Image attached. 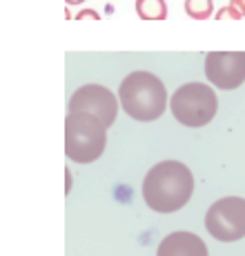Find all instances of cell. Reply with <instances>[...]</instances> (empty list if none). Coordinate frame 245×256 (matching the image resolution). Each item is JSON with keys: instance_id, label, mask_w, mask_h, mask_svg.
<instances>
[{"instance_id": "1", "label": "cell", "mask_w": 245, "mask_h": 256, "mask_svg": "<svg viewBox=\"0 0 245 256\" xmlns=\"http://www.w3.org/2000/svg\"><path fill=\"white\" fill-rule=\"evenodd\" d=\"M194 194V174L180 160H160L143 178V198L158 214H172L188 205Z\"/></svg>"}, {"instance_id": "2", "label": "cell", "mask_w": 245, "mask_h": 256, "mask_svg": "<svg viewBox=\"0 0 245 256\" xmlns=\"http://www.w3.org/2000/svg\"><path fill=\"white\" fill-rule=\"evenodd\" d=\"M168 90L163 80L152 72H132L118 87V105L130 118L138 122L158 120L168 110Z\"/></svg>"}, {"instance_id": "3", "label": "cell", "mask_w": 245, "mask_h": 256, "mask_svg": "<svg viewBox=\"0 0 245 256\" xmlns=\"http://www.w3.org/2000/svg\"><path fill=\"white\" fill-rule=\"evenodd\" d=\"M107 147V127L85 112H67L65 154L74 163H94Z\"/></svg>"}, {"instance_id": "4", "label": "cell", "mask_w": 245, "mask_h": 256, "mask_svg": "<svg viewBox=\"0 0 245 256\" xmlns=\"http://www.w3.org/2000/svg\"><path fill=\"white\" fill-rule=\"evenodd\" d=\"M172 116L185 127H205L218 112L216 92L205 82H185L170 96Z\"/></svg>"}, {"instance_id": "5", "label": "cell", "mask_w": 245, "mask_h": 256, "mask_svg": "<svg viewBox=\"0 0 245 256\" xmlns=\"http://www.w3.org/2000/svg\"><path fill=\"white\" fill-rule=\"evenodd\" d=\"M205 230L220 243H234L245 236V198L225 196L210 205L205 214Z\"/></svg>"}, {"instance_id": "6", "label": "cell", "mask_w": 245, "mask_h": 256, "mask_svg": "<svg viewBox=\"0 0 245 256\" xmlns=\"http://www.w3.org/2000/svg\"><path fill=\"white\" fill-rule=\"evenodd\" d=\"M118 107V96L107 90L105 85H96V82L78 87L70 98V112H85V114L98 118L107 130L114 125Z\"/></svg>"}, {"instance_id": "7", "label": "cell", "mask_w": 245, "mask_h": 256, "mask_svg": "<svg viewBox=\"0 0 245 256\" xmlns=\"http://www.w3.org/2000/svg\"><path fill=\"white\" fill-rule=\"evenodd\" d=\"M205 78L216 90L232 92L245 82V52L205 54Z\"/></svg>"}, {"instance_id": "8", "label": "cell", "mask_w": 245, "mask_h": 256, "mask_svg": "<svg viewBox=\"0 0 245 256\" xmlns=\"http://www.w3.org/2000/svg\"><path fill=\"white\" fill-rule=\"evenodd\" d=\"M156 256H210V252L198 234L172 232L160 240Z\"/></svg>"}, {"instance_id": "9", "label": "cell", "mask_w": 245, "mask_h": 256, "mask_svg": "<svg viewBox=\"0 0 245 256\" xmlns=\"http://www.w3.org/2000/svg\"><path fill=\"white\" fill-rule=\"evenodd\" d=\"M136 14L140 20H165L168 2L165 0H136Z\"/></svg>"}, {"instance_id": "10", "label": "cell", "mask_w": 245, "mask_h": 256, "mask_svg": "<svg viewBox=\"0 0 245 256\" xmlns=\"http://www.w3.org/2000/svg\"><path fill=\"white\" fill-rule=\"evenodd\" d=\"M185 14L194 20H208L214 14V0H185Z\"/></svg>"}, {"instance_id": "11", "label": "cell", "mask_w": 245, "mask_h": 256, "mask_svg": "<svg viewBox=\"0 0 245 256\" xmlns=\"http://www.w3.org/2000/svg\"><path fill=\"white\" fill-rule=\"evenodd\" d=\"M214 18H216V20H223V18H232V20H241L243 18V14L238 12L236 7H234L232 2L230 4H225V7H220L216 14H214Z\"/></svg>"}, {"instance_id": "12", "label": "cell", "mask_w": 245, "mask_h": 256, "mask_svg": "<svg viewBox=\"0 0 245 256\" xmlns=\"http://www.w3.org/2000/svg\"><path fill=\"white\" fill-rule=\"evenodd\" d=\"M82 18H92V20H100V14L94 12V9H82V12H78L76 20H82Z\"/></svg>"}, {"instance_id": "13", "label": "cell", "mask_w": 245, "mask_h": 256, "mask_svg": "<svg viewBox=\"0 0 245 256\" xmlns=\"http://www.w3.org/2000/svg\"><path fill=\"white\" fill-rule=\"evenodd\" d=\"M232 4H234V7H236L238 12H241L243 16H245V0H232Z\"/></svg>"}, {"instance_id": "14", "label": "cell", "mask_w": 245, "mask_h": 256, "mask_svg": "<svg viewBox=\"0 0 245 256\" xmlns=\"http://www.w3.org/2000/svg\"><path fill=\"white\" fill-rule=\"evenodd\" d=\"M65 2H67V4H82L85 0H65Z\"/></svg>"}]
</instances>
